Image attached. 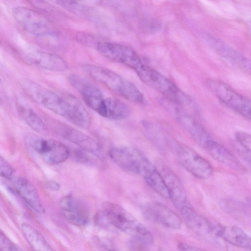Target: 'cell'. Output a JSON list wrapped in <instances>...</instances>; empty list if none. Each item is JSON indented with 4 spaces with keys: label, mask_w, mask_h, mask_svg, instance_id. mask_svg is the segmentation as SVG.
Here are the masks:
<instances>
[{
    "label": "cell",
    "mask_w": 251,
    "mask_h": 251,
    "mask_svg": "<svg viewBox=\"0 0 251 251\" xmlns=\"http://www.w3.org/2000/svg\"><path fill=\"white\" fill-rule=\"evenodd\" d=\"M82 69L92 78L125 99L137 104L146 103V100L140 90L133 83L116 73L92 64L83 65Z\"/></svg>",
    "instance_id": "1"
},
{
    "label": "cell",
    "mask_w": 251,
    "mask_h": 251,
    "mask_svg": "<svg viewBox=\"0 0 251 251\" xmlns=\"http://www.w3.org/2000/svg\"><path fill=\"white\" fill-rule=\"evenodd\" d=\"M102 210L113 228L126 233L147 246L153 244V238L151 232L124 208L111 202L105 201L102 203Z\"/></svg>",
    "instance_id": "2"
},
{
    "label": "cell",
    "mask_w": 251,
    "mask_h": 251,
    "mask_svg": "<svg viewBox=\"0 0 251 251\" xmlns=\"http://www.w3.org/2000/svg\"><path fill=\"white\" fill-rule=\"evenodd\" d=\"M135 71L146 84L161 94L172 102L183 106H193L191 98L158 71L144 64Z\"/></svg>",
    "instance_id": "3"
},
{
    "label": "cell",
    "mask_w": 251,
    "mask_h": 251,
    "mask_svg": "<svg viewBox=\"0 0 251 251\" xmlns=\"http://www.w3.org/2000/svg\"><path fill=\"white\" fill-rule=\"evenodd\" d=\"M206 84L210 92L225 105L251 120V100L221 80L208 79Z\"/></svg>",
    "instance_id": "4"
},
{
    "label": "cell",
    "mask_w": 251,
    "mask_h": 251,
    "mask_svg": "<svg viewBox=\"0 0 251 251\" xmlns=\"http://www.w3.org/2000/svg\"><path fill=\"white\" fill-rule=\"evenodd\" d=\"M20 85L25 92L35 101L52 112L64 116L65 102L62 94L59 95L27 78L21 79Z\"/></svg>",
    "instance_id": "5"
},
{
    "label": "cell",
    "mask_w": 251,
    "mask_h": 251,
    "mask_svg": "<svg viewBox=\"0 0 251 251\" xmlns=\"http://www.w3.org/2000/svg\"><path fill=\"white\" fill-rule=\"evenodd\" d=\"M173 150L179 163L189 173L201 179L209 178L213 173L211 164L189 148L174 143Z\"/></svg>",
    "instance_id": "6"
},
{
    "label": "cell",
    "mask_w": 251,
    "mask_h": 251,
    "mask_svg": "<svg viewBox=\"0 0 251 251\" xmlns=\"http://www.w3.org/2000/svg\"><path fill=\"white\" fill-rule=\"evenodd\" d=\"M97 49L102 56L108 59L125 65L135 71L144 64L135 51L125 45L100 42L98 43Z\"/></svg>",
    "instance_id": "7"
},
{
    "label": "cell",
    "mask_w": 251,
    "mask_h": 251,
    "mask_svg": "<svg viewBox=\"0 0 251 251\" xmlns=\"http://www.w3.org/2000/svg\"><path fill=\"white\" fill-rule=\"evenodd\" d=\"M12 14L15 20L27 32L34 35H45L51 30L50 23L40 13L24 7H15Z\"/></svg>",
    "instance_id": "8"
},
{
    "label": "cell",
    "mask_w": 251,
    "mask_h": 251,
    "mask_svg": "<svg viewBox=\"0 0 251 251\" xmlns=\"http://www.w3.org/2000/svg\"><path fill=\"white\" fill-rule=\"evenodd\" d=\"M33 149L44 161L50 165H56L65 161L70 151L63 143L50 139L33 138L30 141Z\"/></svg>",
    "instance_id": "9"
},
{
    "label": "cell",
    "mask_w": 251,
    "mask_h": 251,
    "mask_svg": "<svg viewBox=\"0 0 251 251\" xmlns=\"http://www.w3.org/2000/svg\"><path fill=\"white\" fill-rule=\"evenodd\" d=\"M70 84L81 95L84 101L101 116L105 111V100L100 90L84 78L76 75L68 78Z\"/></svg>",
    "instance_id": "10"
},
{
    "label": "cell",
    "mask_w": 251,
    "mask_h": 251,
    "mask_svg": "<svg viewBox=\"0 0 251 251\" xmlns=\"http://www.w3.org/2000/svg\"><path fill=\"white\" fill-rule=\"evenodd\" d=\"M140 210L144 217L166 227L178 229L181 226V219L173 210L157 202L150 201L143 204Z\"/></svg>",
    "instance_id": "11"
},
{
    "label": "cell",
    "mask_w": 251,
    "mask_h": 251,
    "mask_svg": "<svg viewBox=\"0 0 251 251\" xmlns=\"http://www.w3.org/2000/svg\"><path fill=\"white\" fill-rule=\"evenodd\" d=\"M54 128L59 135L77 145L81 149L100 159L105 157L103 150L99 143L81 131L60 123L57 124Z\"/></svg>",
    "instance_id": "12"
},
{
    "label": "cell",
    "mask_w": 251,
    "mask_h": 251,
    "mask_svg": "<svg viewBox=\"0 0 251 251\" xmlns=\"http://www.w3.org/2000/svg\"><path fill=\"white\" fill-rule=\"evenodd\" d=\"M108 155L120 168L132 175H139L140 166L146 158L139 150L131 147L112 148Z\"/></svg>",
    "instance_id": "13"
},
{
    "label": "cell",
    "mask_w": 251,
    "mask_h": 251,
    "mask_svg": "<svg viewBox=\"0 0 251 251\" xmlns=\"http://www.w3.org/2000/svg\"><path fill=\"white\" fill-rule=\"evenodd\" d=\"M59 207L64 218L71 224L82 226L87 224L89 210L86 204L71 195L63 197L59 201Z\"/></svg>",
    "instance_id": "14"
},
{
    "label": "cell",
    "mask_w": 251,
    "mask_h": 251,
    "mask_svg": "<svg viewBox=\"0 0 251 251\" xmlns=\"http://www.w3.org/2000/svg\"><path fill=\"white\" fill-rule=\"evenodd\" d=\"M156 168L164 180L170 199L175 206L180 209L186 206L187 199L186 191L176 175L160 160L157 161Z\"/></svg>",
    "instance_id": "15"
},
{
    "label": "cell",
    "mask_w": 251,
    "mask_h": 251,
    "mask_svg": "<svg viewBox=\"0 0 251 251\" xmlns=\"http://www.w3.org/2000/svg\"><path fill=\"white\" fill-rule=\"evenodd\" d=\"M22 57L27 64L52 72H62L68 68L67 63L60 56L41 50L26 52Z\"/></svg>",
    "instance_id": "16"
},
{
    "label": "cell",
    "mask_w": 251,
    "mask_h": 251,
    "mask_svg": "<svg viewBox=\"0 0 251 251\" xmlns=\"http://www.w3.org/2000/svg\"><path fill=\"white\" fill-rule=\"evenodd\" d=\"M62 95L65 101L63 117L79 127L88 128L91 125V118L84 105L71 94L64 93Z\"/></svg>",
    "instance_id": "17"
},
{
    "label": "cell",
    "mask_w": 251,
    "mask_h": 251,
    "mask_svg": "<svg viewBox=\"0 0 251 251\" xmlns=\"http://www.w3.org/2000/svg\"><path fill=\"white\" fill-rule=\"evenodd\" d=\"M215 160L230 168L238 171H244V167L241 162L224 146L211 138L202 146Z\"/></svg>",
    "instance_id": "18"
},
{
    "label": "cell",
    "mask_w": 251,
    "mask_h": 251,
    "mask_svg": "<svg viewBox=\"0 0 251 251\" xmlns=\"http://www.w3.org/2000/svg\"><path fill=\"white\" fill-rule=\"evenodd\" d=\"M12 183L16 192L30 207L38 213L44 212L38 193L29 181L19 176L13 179Z\"/></svg>",
    "instance_id": "19"
},
{
    "label": "cell",
    "mask_w": 251,
    "mask_h": 251,
    "mask_svg": "<svg viewBox=\"0 0 251 251\" xmlns=\"http://www.w3.org/2000/svg\"><path fill=\"white\" fill-rule=\"evenodd\" d=\"M139 175L162 197L170 199L169 194L164 180L157 168L146 157L139 169Z\"/></svg>",
    "instance_id": "20"
},
{
    "label": "cell",
    "mask_w": 251,
    "mask_h": 251,
    "mask_svg": "<svg viewBox=\"0 0 251 251\" xmlns=\"http://www.w3.org/2000/svg\"><path fill=\"white\" fill-rule=\"evenodd\" d=\"M181 216L188 227L198 235L206 237L214 232V227L205 218L187 205L180 209Z\"/></svg>",
    "instance_id": "21"
},
{
    "label": "cell",
    "mask_w": 251,
    "mask_h": 251,
    "mask_svg": "<svg viewBox=\"0 0 251 251\" xmlns=\"http://www.w3.org/2000/svg\"><path fill=\"white\" fill-rule=\"evenodd\" d=\"M175 113L179 123L200 145L202 146L206 141L211 138L206 130L189 115L178 109Z\"/></svg>",
    "instance_id": "22"
},
{
    "label": "cell",
    "mask_w": 251,
    "mask_h": 251,
    "mask_svg": "<svg viewBox=\"0 0 251 251\" xmlns=\"http://www.w3.org/2000/svg\"><path fill=\"white\" fill-rule=\"evenodd\" d=\"M217 234L232 245L251 250V237L238 227L223 226L217 230Z\"/></svg>",
    "instance_id": "23"
},
{
    "label": "cell",
    "mask_w": 251,
    "mask_h": 251,
    "mask_svg": "<svg viewBox=\"0 0 251 251\" xmlns=\"http://www.w3.org/2000/svg\"><path fill=\"white\" fill-rule=\"evenodd\" d=\"M130 112L129 107L123 101L116 98L105 99L104 117L114 120H123L127 118Z\"/></svg>",
    "instance_id": "24"
},
{
    "label": "cell",
    "mask_w": 251,
    "mask_h": 251,
    "mask_svg": "<svg viewBox=\"0 0 251 251\" xmlns=\"http://www.w3.org/2000/svg\"><path fill=\"white\" fill-rule=\"evenodd\" d=\"M21 228L25 238L32 250L38 251L52 250L50 246L42 235L31 225L23 223Z\"/></svg>",
    "instance_id": "25"
},
{
    "label": "cell",
    "mask_w": 251,
    "mask_h": 251,
    "mask_svg": "<svg viewBox=\"0 0 251 251\" xmlns=\"http://www.w3.org/2000/svg\"><path fill=\"white\" fill-rule=\"evenodd\" d=\"M18 112L24 122L32 129L39 133H45L47 127L40 117L30 107L19 104Z\"/></svg>",
    "instance_id": "26"
},
{
    "label": "cell",
    "mask_w": 251,
    "mask_h": 251,
    "mask_svg": "<svg viewBox=\"0 0 251 251\" xmlns=\"http://www.w3.org/2000/svg\"><path fill=\"white\" fill-rule=\"evenodd\" d=\"M95 224L100 227L105 229L114 228L109 223L103 210L98 212L94 216Z\"/></svg>",
    "instance_id": "27"
},
{
    "label": "cell",
    "mask_w": 251,
    "mask_h": 251,
    "mask_svg": "<svg viewBox=\"0 0 251 251\" xmlns=\"http://www.w3.org/2000/svg\"><path fill=\"white\" fill-rule=\"evenodd\" d=\"M235 138L241 146L251 153V134L239 131L236 133Z\"/></svg>",
    "instance_id": "28"
},
{
    "label": "cell",
    "mask_w": 251,
    "mask_h": 251,
    "mask_svg": "<svg viewBox=\"0 0 251 251\" xmlns=\"http://www.w3.org/2000/svg\"><path fill=\"white\" fill-rule=\"evenodd\" d=\"M0 250L1 251L21 250L2 231L0 233Z\"/></svg>",
    "instance_id": "29"
},
{
    "label": "cell",
    "mask_w": 251,
    "mask_h": 251,
    "mask_svg": "<svg viewBox=\"0 0 251 251\" xmlns=\"http://www.w3.org/2000/svg\"><path fill=\"white\" fill-rule=\"evenodd\" d=\"M0 172L2 177L7 179L13 178L14 170L2 157H0Z\"/></svg>",
    "instance_id": "30"
},
{
    "label": "cell",
    "mask_w": 251,
    "mask_h": 251,
    "mask_svg": "<svg viewBox=\"0 0 251 251\" xmlns=\"http://www.w3.org/2000/svg\"><path fill=\"white\" fill-rule=\"evenodd\" d=\"M98 243L100 247L104 248L108 250H114V246L112 243L108 239H98Z\"/></svg>",
    "instance_id": "31"
},
{
    "label": "cell",
    "mask_w": 251,
    "mask_h": 251,
    "mask_svg": "<svg viewBox=\"0 0 251 251\" xmlns=\"http://www.w3.org/2000/svg\"><path fill=\"white\" fill-rule=\"evenodd\" d=\"M178 247L180 250L183 251H199L202 250L184 243H180Z\"/></svg>",
    "instance_id": "32"
},
{
    "label": "cell",
    "mask_w": 251,
    "mask_h": 251,
    "mask_svg": "<svg viewBox=\"0 0 251 251\" xmlns=\"http://www.w3.org/2000/svg\"><path fill=\"white\" fill-rule=\"evenodd\" d=\"M75 159L80 162L82 163L88 160V157L87 155L84 152L81 151H77L75 153Z\"/></svg>",
    "instance_id": "33"
},
{
    "label": "cell",
    "mask_w": 251,
    "mask_h": 251,
    "mask_svg": "<svg viewBox=\"0 0 251 251\" xmlns=\"http://www.w3.org/2000/svg\"><path fill=\"white\" fill-rule=\"evenodd\" d=\"M47 187L48 189L52 191H57L60 189V185L54 181H49L47 182Z\"/></svg>",
    "instance_id": "34"
},
{
    "label": "cell",
    "mask_w": 251,
    "mask_h": 251,
    "mask_svg": "<svg viewBox=\"0 0 251 251\" xmlns=\"http://www.w3.org/2000/svg\"></svg>",
    "instance_id": "35"
}]
</instances>
